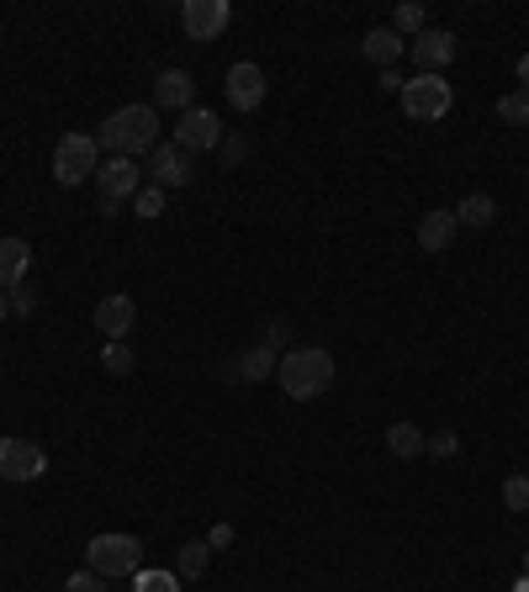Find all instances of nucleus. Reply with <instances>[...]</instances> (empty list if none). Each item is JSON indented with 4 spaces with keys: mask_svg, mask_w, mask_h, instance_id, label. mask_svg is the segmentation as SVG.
<instances>
[{
    "mask_svg": "<svg viewBox=\"0 0 529 592\" xmlns=\"http://www.w3.org/2000/svg\"><path fill=\"white\" fill-rule=\"evenodd\" d=\"M96 143L106 154H117V159H148L154 148H159V112L154 106H122L112 117L96 127Z\"/></svg>",
    "mask_w": 529,
    "mask_h": 592,
    "instance_id": "nucleus-1",
    "label": "nucleus"
},
{
    "mask_svg": "<svg viewBox=\"0 0 529 592\" xmlns=\"http://www.w3.org/2000/svg\"><path fill=\"white\" fill-rule=\"evenodd\" d=\"M276 381L291 403H313L334 386V355L329 350H291L281 365H276Z\"/></svg>",
    "mask_w": 529,
    "mask_h": 592,
    "instance_id": "nucleus-2",
    "label": "nucleus"
},
{
    "mask_svg": "<svg viewBox=\"0 0 529 592\" xmlns=\"http://www.w3.org/2000/svg\"><path fill=\"white\" fill-rule=\"evenodd\" d=\"M85 571H96V577H138L144 571V546L133 540V534H96L91 546H85Z\"/></svg>",
    "mask_w": 529,
    "mask_h": 592,
    "instance_id": "nucleus-3",
    "label": "nucleus"
},
{
    "mask_svg": "<svg viewBox=\"0 0 529 592\" xmlns=\"http://www.w3.org/2000/svg\"><path fill=\"white\" fill-rule=\"evenodd\" d=\"M450 106H456V91H450L445 74H413V80H403V112L413 122H439Z\"/></svg>",
    "mask_w": 529,
    "mask_h": 592,
    "instance_id": "nucleus-4",
    "label": "nucleus"
},
{
    "mask_svg": "<svg viewBox=\"0 0 529 592\" xmlns=\"http://www.w3.org/2000/svg\"><path fill=\"white\" fill-rule=\"evenodd\" d=\"M101 169V143L91 133H64L59 148H53V180L59 186H80Z\"/></svg>",
    "mask_w": 529,
    "mask_h": 592,
    "instance_id": "nucleus-5",
    "label": "nucleus"
},
{
    "mask_svg": "<svg viewBox=\"0 0 529 592\" xmlns=\"http://www.w3.org/2000/svg\"><path fill=\"white\" fill-rule=\"evenodd\" d=\"M228 22H234V6H228V0H186V6H180V27H186L191 43H212V38H222Z\"/></svg>",
    "mask_w": 529,
    "mask_h": 592,
    "instance_id": "nucleus-6",
    "label": "nucleus"
},
{
    "mask_svg": "<svg viewBox=\"0 0 529 592\" xmlns=\"http://www.w3.org/2000/svg\"><path fill=\"white\" fill-rule=\"evenodd\" d=\"M175 143H180L186 154H212V148H222V122H217V112H207V106L180 112V122H175Z\"/></svg>",
    "mask_w": 529,
    "mask_h": 592,
    "instance_id": "nucleus-7",
    "label": "nucleus"
},
{
    "mask_svg": "<svg viewBox=\"0 0 529 592\" xmlns=\"http://www.w3.org/2000/svg\"><path fill=\"white\" fill-rule=\"evenodd\" d=\"M49 471V455L32 439H0V476L6 481H38Z\"/></svg>",
    "mask_w": 529,
    "mask_h": 592,
    "instance_id": "nucleus-8",
    "label": "nucleus"
},
{
    "mask_svg": "<svg viewBox=\"0 0 529 592\" xmlns=\"http://www.w3.org/2000/svg\"><path fill=\"white\" fill-rule=\"evenodd\" d=\"M148 175H154V186L159 190H180V186H191V154L180 148V143L169 138V143H159L154 154H148Z\"/></svg>",
    "mask_w": 529,
    "mask_h": 592,
    "instance_id": "nucleus-9",
    "label": "nucleus"
},
{
    "mask_svg": "<svg viewBox=\"0 0 529 592\" xmlns=\"http://www.w3.org/2000/svg\"><path fill=\"white\" fill-rule=\"evenodd\" d=\"M408 59L418 64V74H439L450 59H456V32H445V27H424V32L408 43Z\"/></svg>",
    "mask_w": 529,
    "mask_h": 592,
    "instance_id": "nucleus-10",
    "label": "nucleus"
},
{
    "mask_svg": "<svg viewBox=\"0 0 529 592\" xmlns=\"http://www.w3.org/2000/svg\"><path fill=\"white\" fill-rule=\"evenodd\" d=\"M96 329L112 339V344H122L127 333L138 329V302L127 297V291H112V297H101L96 302Z\"/></svg>",
    "mask_w": 529,
    "mask_h": 592,
    "instance_id": "nucleus-11",
    "label": "nucleus"
},
{
    "mask_svg": "<svg viewBox=\"0 0 529 592\" xmlns=\"http://www.w3.org/2000/svg\"><path fill=\"white\" fill-rule=\"evenodd\" d=\"M96 186H101V196L106 201H122V196H138L144 190V169H138V159H101V169H96Z\"/></svg>",
    "mask_w": 529,
    "mask_h": 592,
    "instance_id": "nucleus-12",
    "label": "nucleus"
},
{
    "mask_svg": "<svg viewBox=\"0 0 529 592\" xmlns=\"http://www.w3.org/2000/svg\"><path fill=\"white\" fill-rule=\"evenodd\" d=\"M222 85H228V101H234L239 112H260V106H264V70H260V64H249V59H243V64H234Z\"/></svg>",
    "mask_w": 529,
    "mask_h": 592,
    "instance_id": "nucleus-13",
    "label": "nucleus"
},
{
    "mask_svg": "<svg viewBox=\"0 0 529 592\" xmlns=\"http://www.w3.org/2000/svg\"><path fill=\"white\" fill-rule=\"evenodd\" d=\"M276 350H264V344H255V350H243V355H234L228 365H222V376L239 381V386H255V381H270L276 376Z\"/></svg>",
    "mask_w": 529,
    "mask_h": 592,
    "instance_id": "nucleus-14",
    "label": "nucleus"
},
{
    "mask_svg": "<svg viewBox=\"0 0 529 592\" xmlns=\"http://www.w3.org/2000/svg\"><path fill=\"white\" fill-rule=\"evenodd\" d=\"M456 233H460L456 212L434 207V212H424V222H418V249H424V255H445V249L456 243Z\"/></svg>",
    "mask_w": 529,
    "mask_h": 592,
    "instance_id": "nucleus-15",
    "label": "nucleus"
},
{
    "mask_svg": "<svg viewBox=\"0 0 529 592\" xmlns=\"http://www.w3.org/2000/svg\"><path fill=\"white\" fill-rule=\"evenodd\" d=\"M154 106H169V112H191L196 106V80L186 70H165L154 80Z\"/></svg>",
    "mask_w": 529,
    "mask_h": 592,
    "instance_id": "nucleus-16",
    "label": "nucleus"
},
{
    "mask_svg": "<svg viewBox=\"0 0 529 592\" xmlns=\"http://www.w3.org/2000/svg\"><path fill=\"white\" fill-rule=\"evenodd\" d=\"M361 53L371 59V64H382V70H397V59L408 53V43H403L392 27H371V32L361 38Z\"/></svg>",
    "mask_w": 529,
    "mask_h": 592,
    "instance_id": "nucleus-17",
    "label": "nucleus"
},
{
    "mask_svg": "<svg viewBox=\"0 0 529 592\" xmlns=\"http://www.w3.org/2000/svg\"><path fill=\"white\" fill-rule=\"evenodd\" d=\"M27 264H32L27 238H0V291H17L27 281Z\"/></svg>",
    "mask_w": 529,
    "mask_h": 592,
    "instance_id": "nucleus-18",
    "label": "nucleus"
},
{
    "mask_svg": "<svg viewBox=\"0 0 529 592\" xmlns=\"http://www.w3.org/2000/svg\"><path fill=\"white\" fill-rule=\"evenodd\" d=\"M492 217H498V201L487 196V190H471L466 201L456 207V222L460 228H492Z\"/></svg>",
    "mask_w": 529,
    "mask_h": 592,
    "instance_id": "nucleus-19",
    "label": "nucleus"
},
{
    "mask_svg": "<svg viewBox=\"0 0 529 592\" xmlns=\"http://www.w3.org/2000/svg\"><path fill=\"white\" fill-rule=\"evenodd\" d=\"M386 450L397 455V460H418V455H424V434H418V424H392L386 428Z\"/></svg>",
    "mask_w": 529,
    "mask_h": 592,
    "instance_id": "nucleus-20",
    "label": "nucleus"
},
{
    "mask_svg": "<svg viewBox=\"0 0 529 592\" xmlns=\"http://www.w3.org/2000/svg\"><path fill=\"white\" fill-rule=\"evenodd\" d=\"M101 371H106V376H133V371H138V355H133L127 344H106V350H101Z\"/></svg>",
    "mask_w": 529,
    "mask_h": 592,
    "instance_id": "nucleus-21",
    "label": "nucleus"
},
{
    "mask_svg": "<svg viewBox=\"0 0 529 592\" xmlns=\"http://www.w3.org/2000/svg\"><path fill=\"white\" fill-rule=\"evenodd\" d=\"M207 561H212V546H207V540H196V546L180 550V571H175V577H186V582H196V577L207 571Z\"/></svg>",
    "mask_w": 529,
    "mask_h": 592,
    "instance_id": "nucleus-22",
    "label": "nucleus"
},
{
    "mask_svg": "<svg viewBox=\"0 0 529 592\" xmlns=\"http://www.w3.org/2000/svg\"><path fill=\"white\" fill-rule=\"evenodd\" d=\"M133 592H180V577H175V571H138V577H133Z\"/></svg>",
    "mask_w": 529,
    "mask_h": 592,
    "instance_id": "nucleus-23",
    "label": "nucleus"
},
{
    "mask_svg": "<svg viewBox=\"0 0 529 592\" xmlns=\"http://www.w3.org/2000/svg\"><path fill=\"white\" fill-rule=\"evenodd\" d=\"M424 27H429V17H424V6H397V17H392V32H397V38H403V32H413V38H418V32H424Z\"/></svg>",
    "mask_w": 529,
    "mask_h": 592,
    "instance_id": "nucleus-24",
    "label": "nucleus"
},
{
    "mask_svg": "<svg viewBox=\"0 0 529 592\" xmlns=\"http://www.w3.org/2000/svg\"><path fill=\"white\" fill-rule=\"evenodd\" d=\"M498 117H504L508 127H519V122H529V91H508L504 101H498Z\"/></svg>",
    "mask_w": 529,
    "mask_h": 592,
    "instance_id": "nucleus-25",
    "label": "nucleus"
},
{
    "mask_svg": "<svg viewBox=\"0 0 529 592\" xmlns=\"http://www.w3.org/2000/svg\"><path fill=\"white\" fill-rule=\"evenodd\" d=\"M255 154V143L243 138V133H234V138H222V169H239L243 159Z\"/></svg>",
    "mask_w": 529,
    "mask_h": 592,
    "instance_id": "nucleus-26",
    "label": "nucleus"
},
{
    "mask_svg": "<svg viewBox=\"0 0 529 592\" xmlns=\"http://www.w3.org/2000/svg\"><path fill=\"white\" fill-rule=\"evenodd\" d=\"M133 212H138V217H159V212H165V190L144 186L138 196H133Z\"/></svg>",
    "mask_w": 529,
    "mask_h": 592,
    "instance_id": "nucleus-27",
    "label": "nucleus"
},
{
    "mask_svg": "<svg viewBox=\"0 0 529 592\" xmlns=\"http://www.w3.org/2000/svg\"><path fill=\"white\" fill-rule=\"evenodd\" d=\"M504 502L514 508V513H525V508H529V476H508V481H504Z\"/></svg>",
    "mask_w": 529,
    "mask_h": 592,
    "instance_id": "nucleus-28",
    "label": "nucleus"
},
{
    "mask_svg": "<svg viewBox=\"0 0 529 592\" xmlns=\"http://www.w3.org/2000/svg\"><path fill=\"white\" fill-rule=\"evenodd\" d=\"M456 450H460V439L450 434V428H439L434 439H424V455H439V460H445V455H456Z\"/></svg>",
    "mask_w": 529,
    "mask_h": 592,
    "instance_id": "nucleus-29",
    "label": "nucleus"
},
{
    "mask_svg": "<svg viewBox=\"0 0 529 592\" xmlns=\"http://www.w3.org/2000/svg\"><path fill=\"white\" fill-rule=\"evenodd\" d=\"M64 592H106V577H96V571H74L70 582H64Z\"/></svg>",
    "mask_w": 529,
    "mask_h": 592,
    "instance_id": "nucleus-30",
    "label": "nucleus"
},
{
    "mask_svg": "<svg viewBox=\"0 0 529 592\" xmlns=\"http://www.w3.org/2000/svg\"><path fill=\"white\" fill-rule=\"evenodd\" d=\"M32 308H38V291H32V285H17V291H11V312H22L27 318Z\"/></svg>",
    "mask_w": 529,
    "mask_h": 592,
    "instance_id": "nucleus-31",
    "label": "nucleus"
},
{
    "mask_svg": "<svg viewBox=\"0 0 529 592\" xmlns=\"http://www.w3.org/2000/svg\"><path fill=\"white\" fill-rule=\"evenodd\" d=\"M228 540H234V529H228V523H217L212 534H207V546H212V550H222V546H228Z\"/></svg>",
    "mask_w": 529,
    "mask_h": 592,
    "instance_id": "nucleus-32",
    "label": "nucleus"
},
{
    "mask_svg": "<svg viewBox=\"0 0 529 592\" xmlns=\"http://www.w3.org/2000/svg\"><path fill=\"white\" fill-rule=\"evenodd\" d=\"M376 85H382V91H386V95H392V91L403 95V80H397V70H382V80H376Z\"/></svg>",
    "mask_w": 529,
    "mask_h": 592,
    "instance_id": "nucleus-33",
    "label": "nucleus"
},
{
    "mask_svg": "<svg viewBox=\"0 0 529 592\" xmlns=\"http://www.w3.org/2000/svg\"><path fill=\"white\" fill-rule=\"evenodd\" d=\"M519 91H529V53L519 59Z\"/></svg>",
    "mask_w": 529,
    "mask_h": 592,
    "instance_id": "nucleus-34",
    "label": "nucleus"
},
{
    "mask_svg": "<svg viewBox=\"0 0 529 592\" xmlns=\"http://www.w3.org/2000/svg\"><path fill=\"white\" fill-rule=\"evenodd\" d=\"M11 318V291H0V323Z\"/></svg>",
    "mask_w": 529,
    "mask_h": 592,
    "instance_id": "nucleus-35",
    "label": "nucleus"
}]
</instances>
